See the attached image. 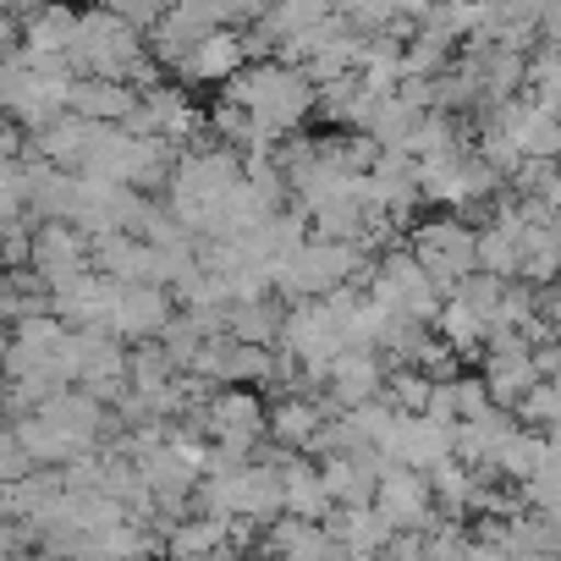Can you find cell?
<instances>
[{
    "label": "cell",
    "instance_id": "obj_7",
    "mask_svg": "<svg viewBox=\"0 0 561 561\" xmlns=\"http://www.w3.org/2000/svg\"><path fill=\"white\" fill-rule=\"evenodd\" d=\"M320 419H325V402L314 391H280V402L264 408V435L287 451H304L309 435L320 430Z\"/></svg>",
    "mask_w": 561,
    "mask_h": 561
},
{
    "label": "cell",
    "instance_id": "obj_3",
    "mask_svg": "<svg viewBox=\"0 0 561 561\" xmlns=\"http://www.w3.org/2000/svg\"><path fill=\"white\" fill-rule=\"evenodd\" d=\"M171 293L154 280H111V304H105V331H116L122 342H149L165 320H171Z\"/></svg>",
    "mask_w": 561,
    "mask_h": 561
},
{
    "label": "cell",
    "instance_id": "obj_9",
    "mask_svg": "<svg viewBox=\"0 0 561 561\" xmlns=\"http://www.w3.org/2000/svg\"><path fill=\"white\" fill-rule=\"evenodd\" d=\"M138 105V89L122 78H72L67 83V111L83 122H122Z\"/></svg>",
    "mask_w": 561,
    "mask_h": 561
},
{
    "label": "cell",
    "instance_id": "obj_14",
    "mask_svg": "<svg viewBox=\"0 0 561 561\" xmlns=\"http://www.w3.org/2000/svg\"><path fill=\"white\" fill-rule=\"evenodd\" d=\"M94 7H105V12H116V18H122V23H133L138 34H149V28H154V18L165 12V7H160V0H94Z\"/></svg>",
    "mask_w": 561,
    "mask_h": 561
},
{
    "label": "cell",
    "instance_id": "obj_1",
    "mask_svg": "<svg viewBox=\"0 0 561 561\" xmlns=\"http://www.w3.org/2000/svg\"><path fill=\"white\" fill-rule=\"evenodd\" d=\"M220 94L226 100H237V105H248L270 133H280V138H293L309 116H314V83H309V72L298 67V61H242L226 83H220Z\"/></svg>",
    "mask_w": 561,
    "mask_h": 561
},
{
    "label": "cell",
    "instance_id": "obj_4",
    "mask_svg": "<svg viewBox=\"0 0 561 561\" xmlns=\"http://www.w3.org/2000/svg\"><path fill=\"white\" fill-rule=\"evenodd\" d=\"M83 264H89V237H83L78 226H67V220H39V226L28 231V270L45 280V293L56 287V280L78 275Z\"/></svg>",
    "mask_w": 561,
    "mask_h": 561
},
{
    "label": "cell",
    "instance_id": "obj_11",
    "mask_svg": "<svg viewBox=\"0 0 561 561\" xmlns=\"http://www.w3.org/2000/svg\"><path fill=\"white\" fill-rule=\"evenodd\" d=\"M226 336L275 347V336H280V304H275L270 293H259V298H231V304H226Z\"/></svg>",
    "mask_w": 561,
    "mask_h": 561
},
{
    "label": "cell",
    "instance_id": "obj_15",
    "mask_svg": "<svg viewBox=\"0 0 561 561\" xmlns=\"http://www.w3.org/2000/svg\"><path fill=\"white\" fill-rule=\"evenodd\" d=\"M391 7H397V18H408V23H413V18H424V12L435 7V0H391Z\"/></svg>",
    "mask_w": 561,
    "mask_h": 561
},
{
    "label": "cell",
    "instance_id": "obj_13",
    "mask_svg": "<svg viewBox=\"0 0 561 561\" xmlns=\"http://www.w3.org/2000/svg\"><path fill=\"white\" fill-rule=\"evenodd\" d=\"M336 12H342V23H347L353 34H380V28L397 23L391 0H336Z\"/></svg>",
    "mask_w": 561,
    "mask_h": 561
},
{
    "label": "cell",
    "instance_id": "obj_8",
    "mask_svg": "<svg viewBox=\"0 0 561 561\" xmlns=\"http://www.w3.org/2000/svg\"><path fill=\"white\" fill-rule=\"evenodd\" d=\"M440 457H451V424H446V419H430V413H402L386 462L430 468V462H440Z\"/></svg>",
    "mask_w": 561,
    "mask_h": 561
},
{
    "label": "cell",
    "instance_id": "obj_2",
    "mask_svg": "<svg viewBox=\"0 0 561 561\" xmlns=\"http://www.w3.org/2000/svg\"><path fill=\"white\" fill-rule=\"evenodd\" d=\"M408 248H413V259L424 264V275L440 287V298L473 270V226L462 220V209L413 220V226H408Z\"/></svg>",
    "mask_w": 561,
    "mask_h": 561
},
{
    "label": "cell",
    "instance_id": "obj_12",
    "mask_svg": "<svg viewBox=\"0 0 561 561\" xmlns=\"http://www.w3.org/2000/svg\"><path fill=\"white\" fill-rule=\"evenodd\" d=\"M512 419L528 424V430H556V419H561V386H556V380H534V386L512 402Z\"/></svg>",
    "mask_w": 561,
    "mask_h": 561
},
{
    "label": "cell",
    "instance_id": "obj_10",
    "mask_svg": "<svg viewBox=\"0 0 561 561\" xmlns=\"http://www.w3.org/2000/svg\"><path fill=\"white\" fill-rule=\"evenodd\" d=\"M484 391H490V402L495 408H506L512 413V402L539 380L534 375V358H528V347H495V353H484Z\"/></svg>",
    "mask_w": 561,
    "mask_h": 561
},
{
    "label": "cell",
    "instance_id": "obj_5",
    "mask_svg": "<svg viewBox=\"0 0 561 561\" xmlns=\"http://www.w3.org/2000/svg\"><path fill=\"white\" fill-rule=\"evenodd\" d=\"M105 304H111V275H100L94 264H83L78 275H67V280L50 287V314L61 325H100Z\"/></svg>",
    "mask_w": 561,
    "mask_h": 561
},
{
    "label": "cell",
    "instance_id": "obj_16",
    "mask_svg": "<svg viewBox=\"0 0 561 561\" xmlns=\"http://www.w3.org/2000/svg\"><path fill=\"white\" fill-rule=\"evenodd\" d=\"M160 7H165V0H160Z\"/></svg>",
    "mask_w": 561,
    "mask_h": 561
},
{
    "label": "cell",
    "instance_id": "obj_6",
    "mask_svg": "<svg viewBox=\"0 0 561 561\" xmlns=\"http://www.w3.org/2000/svg\"><path fill=\"white\" fill-rule=\"evenodd\" d=\"M248 61V50H242V34H226V28H209L204 39H193L187 50H182V61L171 67L182 83H226L237 67Z\"/></svg>",
    "mask_w": 561,
    "mask_h": 561
}]
</instances>
